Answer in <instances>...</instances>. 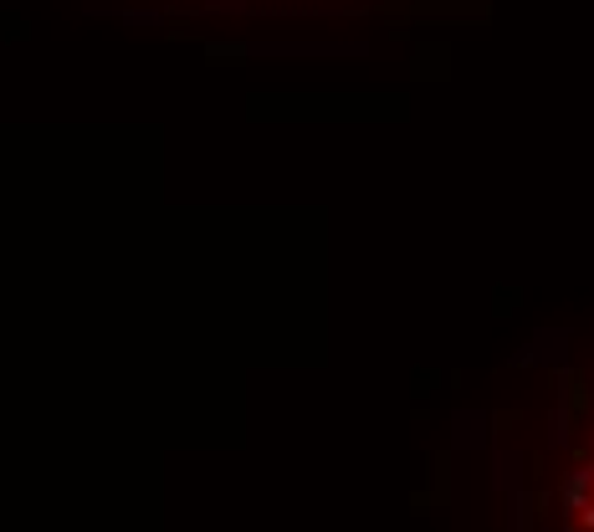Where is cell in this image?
<instances>
[{"label":"cell","instance_id":"6da1fadb","mask_svg":"<svg viewBox=\"0 0 594 532\" xmlns=\"http://www.w3.org/2000/svg\"><path fill=\"white\" fill-rule=\"evenodd\" d=\"M584 502H590V487H579V481H569V487H564V512H579Z\"/></svg>","mask_w":594,"mask_h":532},{"label":"cell","instance_id":"7a4b0ae2","mask_svg":"<svg viewBox=\"0 0 594 532\" xmlns=\"http://www.w3.org/2000/svg\"><path fill=\"white\" fill-rule=\"evenodd\" d=\"M574 517H579V528H584V532H594V496H590V502H584L579 512H574Z\"/></svg>","mask_w":594,"mask_h":532},{"label":"cell","instance_id":"3957f363","mask_svg":"<svg viewBox=\"0 0 594 532\" xmlns=\"http://www.w3.org/2000/svg\"><path fill=\"white\" fill-rule=\"evenodd\" d=\"M590 466H594V450H590Z\"/></svg>","mask_w":594,"mask_h":532}]
</instances>
